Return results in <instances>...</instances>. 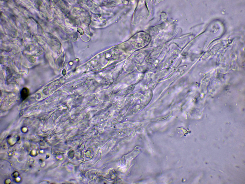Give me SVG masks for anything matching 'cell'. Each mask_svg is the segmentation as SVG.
I'll return each instance as SVG.
<instances>
[{"mask_svg":"<svg viewBox=\"0 0 245 184\" xmlns=\"http://www.w3.org/2000/svg\"><path fill=\"white\" fill-rule=\"evenodd\" d=\"M29 94V89L26 87L23 88L21 92V99L22 100L26 99L28 96Z\"/></svg>","mask_w":245,"mask_h":184,"instance_id":"6da1fadb","label":"cell"}]
</instances>
